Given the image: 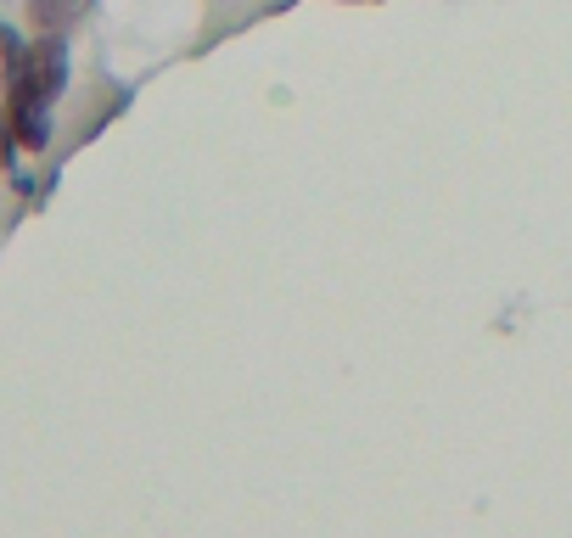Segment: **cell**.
<instances>
[{
  "mask_svg": "<svg viewBox=\"0 0 572 538\" xmlns=\"http://www.w3.org/2000/svg\"><path fill=\"white\" fill-rule=\"evenodd\" d=\"M29 17L45 34H62L73 17H79V0H29Z\"/></svg>",
  "mask_w": 572,
  "mask_h": 538,
  "instance_id": "obj_1",
  "label": "cell"
}]
</instances>
